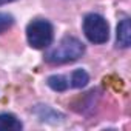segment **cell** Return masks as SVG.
Returning <instances> with one entry per match:
<instances>
[{
  "instance_id": "6da1fadb",
  "label": "cell",
  "mask_w": 131,
  "mask_h": 131,
  "mask_svg": "<svg viewBox=\"0 0 131 131\" xmlns=\"http://www.w3.org/2000/svg\"><path fill=\"white\" fill-rule=\"evenodd\" d=\"M85 45L73 36H65L54 48L48 49L45 54V62L49 65H65L79 60L85 54Z\"/></svg>"
},
{
  "instance_id": "7a4b0ae2",
  "label": "cell",
  "mask_w": 131,
  "mask_h": 131,
  "mask_svg": "<svg viewBox=\"0 0 131 131\" xmlns=\"http://www.w3.org/2000/svg\"><path fill=\"white\" fill-rule=\"evenodd\" d=\"M26 40L34 49L49 48L54 40V28L46 19H36L26 26Z\"/></svg>"
},
{
  "instance_id": "3957f363",
  "label": "cell",
  "mask_w": 131,
  "mask_h": 131,
  "mask_svg": "<svg viewBox=\"0 0 131 131\" xmlns=\"http://www.w3.org/2000/svg\"><path fill=\"white\" fill-rule=\"evenodd\" d=\"M83 34L94 45H103L110 39V25L106 19L100 14L90 13L83 17Z\"/></svg>"
},
{
  "instance_id": "277c9868",
  "label": "cell",
  "mask_w": 131,
  "mask_h": 131,
  "mask_svg": "<svg viewBox=\"0 0 131 131\" xmlns=\"http://www.w3.org/2000/svg\"><path fill=\"white\" fill-rule=\"evenodd\" d=\"M32 113L37 116V119L40 122H46V123H57V122H62L65 119V116L62 113L52 110L48 105H36Z\"/></svg>"
},
{
  "instance_id": "5b68a950",
  "label": "cell",
  "mask_w": 131,
  "mask_h": 131,
  "mask_svg": "<svg viewBox=\"0 0 131 131\" xmlns=\"http://www.w3.org/2000/svg\"><path fill=\"white\" fill-rule=\"evenodd\" d=\"M116 45H117V48H128L131 45V23H129V19H123L117 25Z\"/></svg>"
},
{
  "instance_id": "8992f818",
  "label": "cell",
  "mask_w": 131,
  "mask_h": 131,
  "mask_svg": "<svg viewBox=\"0 0 131 131\" xmlns=\"http://www.w3.org/2000/svg\"><path fill=\"white\" fill-rule=\"evenodd\" d=\"M23 128V123L11 113H2L0 114V131H20Z\"/></svg>"
},
{
  "instance_id": "52a82bcc",
  "label": "cell",
  "mask_w": 131,
  "mask_h": 131,
  "mask_svg": "<svg viewBox=\"0 0 131 131\" xmlns=\"http://www.w3.org/2000/svg\"><path fill=\"white\" fill-rule=\"evenodd\" d=\"M46 85L52 91L63 93V91L70 90V77L68 76H63V74H54V76H49L46 79Z\"/></svg>"
},
{
  "instance_id": "ba28073f",
  "label": "cell",
  "mask_w": 131,
  "mask_h": 131,
  "mask_svg": "<svg viewBox=\"0 0 131 131\" xmlns=\"http://www.w3.org/2000/svg\"><path fill=\"white\" fill-rule=\"evenodd\" d=\"M68 77H70V88H83L90 82L88 73L85 70H82V68L74 70L71 73V76H68Z\"/></svg>"
},
{
  "instance_id": "9c48e42d",
  "label": "cell",
  "mask_w": 131,
  "mask_h": 131,
  "mask_svg": "<svg viewBox=\"0 0 131 131\" xmlns=\"http://www.w3.org/2000/svg\"><path fill=\"white\" fill-rule=\"evenodd\" d=\"M14 25V17L8 13H0V34L8 31Z\"/></svg>"
},
{
  "instance_id": "30bf717a",
  "label": "cell",
  "mask_w": 131,
  "mask_h": 131,
  "mask_svg": "<svg viewBox=\"0 0 131 131\" xmlns=\"http://www.w3.org/2000/svg\"><path fill=\"white\" fill-rule=\"evenodd\" d=\"M11 2H16V0H0V6L6 5V3H11Z\"/></svg>"
}]
</instances>
